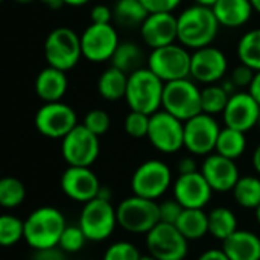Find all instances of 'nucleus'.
<instances>
[{
	"label": "nucleus",
	"mask_w": 260,
	"mask_h": 260,
	"mask_svg": "<svg viewBox=\"0 0 260 260\" xmlns=\"http://www.w3.org/2000/svg\"><path fill=\"white\" fill-rule=\"evenodd\" d=\"M177 18L178 43L193 50L212 46L221 27L213 9L197 3L186 8Z\"/></svg>",
	"instance_id": "1"
},
{
	"label": "nucleus",
	"mask_w": 260,
	"mask_h": 260,
	"mask_svg": "<svg viewBox=\"0 0 260 260\" xmlns=\"http://www.w3.org/2000/svg\"><path fill=\"white\" fill-rule=\"evenodd\" d=\"M67 222L61 210L44 206L35 209L24 221V241L34 250L58 247Z\"/></svg>",
	"instance_id": "2"
},
{
	"label": "nucleus",
	"mask_w": 260,
	"mask_h": 260,
	"mask_svg": "<svg viewBox=\"0 0 260 260\" xmlns=\"http://www.w3.org/2000/svg\"><path fill=\"white\" fill-rule=\"evenodd\" d=\"M165 84L148 67H142L128 76L125 101L133 111H140L152 116L161 110Z\"/></svg>",
	"instance_id": "3"
},
{
	"label": "nucleus",
	"mask_w": 260,
	"mask_h": 260,
	"mask_svg": "<svg viewBox=\"0 0 260 260\" xmlns=\"http://www.w3.org/2000/svg\"><path fill=\"white\" fill-rule=\"evenodd\" d=\"M44 58L47 66L62 72L72 70L82 58L81 35L66 26L53 29L44 40Z\"/></svg>",
	"instance_id": "4"
},
{
	"label": "nucleus",
	"mask_w": 260,
	"mask_h": 260,
	"mask_svg": "<svg viewBox=\"0 0 260 260\" xmlns=\"http://www.w3.org/2000/svg\"><path fill=\"white\" fill-rule=\"evenodd\" d=\"M192 53L183 44H168L152 49L148 55V69L163 82L190 78Z\"/></svg>",
	"instance_id": "5"
},
{
	"label": "nucleus",
	"mask_w": 260,
	"mask_h": 260,
	"mask_svg": "<svg viewBox=\"0 0 260 260\" xmlns=\"http://www.w3.org/2000/svg\"><path fill=\"white\" fill-rule=\"evenodd\" d=\"M161 110L175 116L181 122H186L203 113L200 87L190 78L166 82Z\"/></svg>",
	"instance_id": "6"
},
{
	"label": "nucleus",
	"mask_w": 260,
	"mask_h": 260,
	"mask_svg": "<svg viewBox=\"0 0 260 260\" xmlns=\"http://www.w3.org/2000/svg\"><path fill=\"white\" fill-rule=\"evenodd\" d=\"M116 210L119 225L129 233L148 235L160 222L158 203L139 195L125 198Z\"/></svg>",
	"instance_id": "7"
},
{
	"label": "nucleus",
	"mask_w": 260,
	"mask_h": 260,
	"mask_svg": "<svg viewBox=\"0 0 260 260\" xmlns=\"http://www.w3.org/2000/svg\"><path fill=\"white\" fill-rule=\"evenodd\" d=\"M117 210L111 201L94 198L84 204L78 225L91 242H102L108 239L117 225Z\"/></svg>",
	"instance_id": "8"
},
{
	"label": "nucleus",
	"mask_w": 260,
	"mask_h": 260,
	"mask_svg": "<svg viewBox=\"0 0 260 260\" xmlns=\"http://www.w3.org/2000/svg\"><path fill=\"white\" fill-rule=\"evenodd\" d=\"M172 184V172L161 160L143 161L131 177V189L134 195L157 201Z\"/></svg>",
	"instance_id": "9"
},
{
	"label": "nucleus",
	"mask_w": 260,
	"mask_h": 260,
	"mask_svg": "<svg viewBox=\"0 0 260 260\" xmlns=\"http://www.w3.org/2000/svg\"><path fill=\"white\" fill-rule=\"evenodd\" d=\"M76 125V111L62 101L44 102L35 113V128L47 139L62 140Z\"/></svg>",
	"instance_id": "10"
},
{
	"label": "nucleus",
	"mask_w": 260,
	"mask_h": 260,
	"mask_svg": "<svg viewBox=\"0 0 260 260\" xmlns=\"http://www.w3.org/2000/svg\"><path fill=\"white\" fill-rule=\"evenodd\" d=\"M99 152V137L87 129L82 123L76 125L61 140V154L69 166L90 168L98 160Z\"/></svg>",
	"instance_id": "11"
},
{
	"label": "nucleus",
	"mask_w": 260,
	"mask_h": 260,
	"mask_svg": "<svg viewBox=\"0 0 260 260\" xmlns=\"http://www.w3.org/2000/svg\"><path fill=\"white\" fill-rule=\"evenodd\" d=\"M148 140L157 151L175 154L184 148V122L165 110H158L151 116Z\"/></svg>",
	"instance_id": "12"
},
{
	"label": "nucleus",
	"mask_w": 260,
	"mask_h": 260,
	"mask_svg": "<svg viewBox=\"0 0 260 260\" xmlns=\"http://www.w3.org/2000/svg\"><path fill=\"white\" fill-rule=\"evenodd\" d=\"M145 242L148 253L158 260H184L189 251V241L174 224L158 222Z\"/></svg>",
	"instance_id": "13"
},
{
	"label": "nucleus",
	"mask_w": 260,
	"mask_h": 260,
	"mask_svg": "<svg viewBox=\"0 0 260 260\" xmlns=\"http://www.w3.org/2000/svg\"><path fill=\"white\" fill-rule=\"evenodd\" d=\"M219 133L215 116L200 113L184 122V148L193 155H210L216 148Z\"/></svg>",
	"instance_id": "14"
},
{
	"label": "nucleus",
	"mask_w": 260,
	"mask_h": 260,
	"mask_svg": "<svg viewBox=\"0 0 260 260\" xmlns=\"http://www.w3.org/2000/svg\"><path fill=\"white\" fill-rule=\"evenodd\" d=\"M119 44H120L119 34L111 23L108 24L91 23L81 34L82 56L90 62L111 61Z\"/></svg>",
	"instance_id": "15"
},
{
	"label": "nucleus",
	"mask_w": 260,
	"mask_h": 260,
	"mask_svg": "<svg viewBox=\"0 0 260 260\" xmlns=\"http://www.w3.org/2000/svg\"><path fill=\"white\" fill-rule=\"evenodd\" d=\"M227 70H229V61L221 49L215 46H207L193 50L192 64H190V78L195 82H201L206 85L218 84L225 76Z\"/></svg>",
	"instance_id": "16"
},
{
	"label": "nucleus",
	"mask_w": 260,
	"mask_h": 260,
	"mask_svg": "<svg viewBox=\"0 0 260 260\" xmlns=\"http://www.w3.org/2000/svg\"><path fill=\"white\" fill-rule=\"evenodd\" d=\"M59 184L67 198L82 204L98 198L102 186L98 175L84 166H69L62 172Z\"/></svg>",
	"instance_id": "17"
},
{
	"label": "nucleus",
	"mask_w": 260,
	"mask_h": 260,
	"mask_svg": "<svg viewBox=\"0 0 260 260\" xmlns=\"http://www.w3.org/2000/svg\"><path fill=\"white\" fill-rule=\"evenodd\" d=\"M260 104L250 91H236L230 96L229 104L222 113L225 126L247 133L259 125Z\"/></svg>",
	"instance_id": "18"
},
{
	"label": "nucleus",
	"mask_w": 260,
	"mask_h": 260,
	"mask_svg": "<svg viewBox=\"0 0 260 260\" xmlns=\"http://www.w3.org/2000/svg\"><path fill=\"white\" fill-rule=\"evenodd\" d=\"M143 43L152 50L178 41V18L172 12H151L140 26Z\"/></svg>",
	"instance_id": "19"
},
{
	"label": "nucleus",
	"mask_w": 260,
	"mask_h": 260,
	"mask_svg": "<svg viewBox=\"0 0 260 260\" xmlns=\"http://www.w3.org/2000/svg\"><path fill=\"white\" fill-rule=\"evenodd\" d=\"M174 198L184 209H204L213 193V189L201 174V171L178 175L174 181Z\"/></svg>",
	"instance_id": "20"
},
{
	"label": "nucleus",
	"mask_w": 260,
	"mask_h": 260,
	"mask_svg": "<svg viewBox=\"0 0 260 260\" xmlns=\"http://www.w3.org/2000/svg\"><path fill=\"white\" fill-rule=\"evenodd\" d=\"M201 174L213 189V192H232L241 178L235 160L227 158L218 152L206 155L201 165Z\"/></svg>",
	"instance_id": "21"
},
{
	"label": "nucleus",
	"mask_w": 260,
	"mask_h": 260,
	"mask_svg": "<svg viewBox=\"0 0 260 260\" xmlns=\"http://www.w3.org/2000/svg\"><path fill=\"white\" fill-rule=\"evenodd\" d=\"M69 87L66 72L47 66L35 78V93L43 102H58L64 98Z\"/></svg>",
	"instance_id": "22"
},
{
	"label": "nucleus",
	"mask_w": 260,
	"mask_h": 260,
	"mask_svg": "<svg viewBox=\"0 0 260 260\" xmlns=\"http://www.w3.org/2000/svg\"><path fill=\"white\" fill-rule=\"evenodd\" d=\"M222 251L230 260H260V238L248 230H238L222 242Z\"/></svg>",
	"instance_id": "23"
},
{
	"label": "nucleus",
	"mask_w": 260,
	"mask_h": 260,
	"mask_svg": "<svg viewBox=\"0 0 260 260\" xmlns=\"http://www.w3.org/2000/svg\"><path fill=\"white\" fill-rule=\"evenodd\" d=\"M222 27H242L247 24L254 12L250 0H218L212 8Z\"/></svg>",
	"instance_id": "24"
},
{
	"label": "nucleus",
	"mask_w": 260,
	"mask_h": 260,
	"mask_svg": "<svg viewBox=\"0 0 260 260\" xmlns=\"http://www.w3.org/2000/svg\"><path fill=\"white\" fill-rule=\"evenodd\" d=\"M128 73L120 69L110 66L105 69L98 79V91L99 94L110 102H116L125 99L126 87H128Z\"/></svg>",
	"instance_id": "25"
},
{
	"label": "nucleus",
	"mask_w": 260,
	"mask_h": 260,
	"mask_svg": "<svg viewBox=\"0 0 260 260\" xmlns=\"http://www.w3.org/2000/svg\"><path fill=\"white\" fill-rule=\"evenodd\" d=\"M148 15L142 0H117L113 6V21L125 29H140Z\"/></svg>",
	"instance_id": "26"
},
{
	"label": "nucleus",
	"mask_w": 260,
	"mask_h": 260,
	"mask_svg": "<svg viewBox=\"0 0 260 260\" xmlns=\"http://www.w3.org/2000/svg\"><path fill=\"white\" fill-rule=\"evenodd\" d=\"M175 227L187 241L203 239L209 233V215L204 209H184Z\"/></svg>",
	"instance_id": "27"
},
{
	"label": "nucleus",
	"mask_w": 260,
	"mask_h": 260,
	"mask_svg": "<svg viewBox=\"0 0 260 260\" xmlns=\"http://www.w3.org/2000/svg\"><path fill=\"white\" fill-rule=\"evenodd\" d=\"M209 235L224 242L235 232H238V219L227 207H216L209 213Z\"/></svg>",
	"instance_id": "28"
},
{
	"label": "nucleus",
	"mask_w": 260,
	"mask_h": 260,
	"mask_svg": "<svg viewBox=\"0 0 260 260\" xmlns=\"http://www.w3.org/2000/svg\"><path fill=\"white\" fill-rule=\"evenodd\" d=\"M245 149H247L245 133L235 129V128H229V126L221 128L215 152H218L227 158L236 160L245 152Z\"/></svg>",
	"instance_id": "29"
},
{
	"label": "nucleus",
	"mask_w": 260,
	"mask_h": 260,
	"mask_svg": "<svg viewBox=\"0 0 260 260\" xmlns=\"http://www.w3.org/2000/svg\"><path fill=\"white\" fill-rule=\"evenodd\" d=\"M142 61H143L142 47L133 41H122L117 46V49L111 58V66H114L129 75V73L142 69L140 67Z\"/></svg>",
	"instance_id": "30"
},
{
	"label": "nucleus",
	"mask_w": 260,
	"mask_h": 260,
	"mask_svg": "<svg viewBox=\"0 0 260 260\" xmlns=\"http://www.w3.org/2000/svg\"><path fill=\"white\" fill-rule=\"evenodd\" d=\"M235 201L250 210H256L260 206V178L254 175H244L238 180L232 190Z\"/></svg>",
	"instance_id": "31"
},
{
	"label": "nucleus",
	"mask_w": 260,
	"mask_h": 260,
	"mask_svg": "<svg viewBox=\"0 0 260 260\" xmlns=\"http://www.w3.org/2000/svg\"><path fill=\"white\" fill-rule=\"evenodd\" d=\"M238 58L242 64L260 70V27L251 29L242 35L238 43Z\"/></svg>",
	"instance_id": "32"
},
{
	"label": "nucleus",
	"mask_w": 260,
	"mask_h": 260,
	"mask_svg": "<svg viewBox=\"0 0 260 260\" xmlns=\"http://www.w3.org/2000/svg\"><path fill=\"white\" fill-rule=\"evenodd\" d=\"M230 94L225 91V88L221 84H210L206 85L201 90V108L203 113H207L210 116L222 114L227 104H229Z\"/></svg>",
	"instance_id": "33"
},
{
	"label": "nucleus",
	"mask_w": 260,
	"mask_h": 260,
	"mask_svg": "<svg viewBox=\"0 0 260 260\" xmlns=\"http://www.w3.org/2000/svg\"><path fill=\"white\" fill-rule=\"evenodd\" d=\"M26 198V186L15 177H5L0 181V206L5 209H15L23 204Z\"/></svg>",
	"instance_id": "34"
},
{
	"label": "nucleus",
	"mask_w": 260,
	"mask_h": 260,
	"mask_svg": "<svg viewBox=\"0 0 260 260\" xmlns=\"http://www.w3.org/2000/svg\"><path fill=\"white\" fill-rule=\"evenodd\" d=\"M24 239V222L12 215H2L0 218V244L2 247H12Z\"/></svg>",
	"instance_id": "35"
},
{
	"label": "nucleus",
	"mask_w": 260,
	"mask_h": 260,
	"mask_svg": "<svg viewBox=\"0 0 260 260\" xmlns=\"http://www.w3.org/2000/svg\"><path fill=\"white\" fill-rule=\"evenodd\" d=\"M87 236L82 232V229L79 225H67L66 230L61 235L59 244L58 247L67 254V253H79L85 242H87Z\"/></svg>",
	"instance_id": "36"
},
{
	"label": "nucleus",
	"mask_w": 260,
	"mask_h": 260,
	"mask_svg": "<svg viewBox=\"0 0 260 260\" xmlns=\"http://www.w3.org/2000/svg\"><path fill=\"white\" fill-rule=\"evenodd\" d=\"M151 116L140 111H129L125 117V131L133 139H145L149 133Z\"/></svg>",
	"instance_id": "37"
},
{
	"label": "nucleus",
	"mask_w": 260,
	"mask_h": 260,
	"mask_svg": "<svg viewBox=\"0 0 260 260\" xmlns=\"http://www.w3.org/2000/svg\"><path fill=\"white\" fill-rule=\"evenodd\" d=\"M82 125L87 129H90L93 134H96L98 137H101V136L107 134V131L110 129V126H111V117H110V114L105 110L94 108V110H90L85 114Z\"/></svg>",
	"instance_id": "38"
},
{
	"label": "nucleus",
	"mask_w": 260,
	"mask_h": 260,
	"mask_svg": "<svg viewBox=\"0 0 260 260\" xmlns=\"http://www.w3.org/2000/svg\"><path fill=\"white\" fill-rule=\"evenodd\" d=\"M142 254L139 253L137 247L133 245L131 242H114L111 244L102 260H140Z\"/></svg>",
	"instance_id": "39"
},
{
	"label": "nucleus",
	"mask_w": 260,
	"mask_h": 260,
	"mask_svg": "<svg viewBox=\"0 0 260 260\" xmlns=\"http://www.w3.org/2000/svg\"><path fill=\"white\" fill-rule=\"evenodd\" d=\"M158 209H160V222H166V224H177V221L180 219L184 207L175 200H166L163 203L158 204Z\"/></svg>",
	"instance_id": "40"
},
{
	"label": "nucleus",
	"mask_w": 260,
	"mask_h": 260,
	"mask_svg": "<svg viewBox=\"0 0 260 260\" xmlns=\"http://www.w3.org/2000/svg\"><path fill=\"white\" fill-rule=\"evenodd\" d=\"M254 75H256V70H253L251 67L241 62L238 67L233 69L230 81L235 84L236 88H245V87L250 88V85L254 79Z\"/></svg>",
	"instance_id": "41"
},
{
	"label": "nucleus",
	"mask_w": 260,
	"mask_h": 260,
	"mask_svg": "<svg viewBox=\"0 0 260 260\" xmlns=\"http://www.w3.org/2000/svg\"><path fill=\"white\" fill-rule=\"evenodd\" d=\"M183 0H142L148 12H174Z\"/></svg>",
	"instance_id": "42"
},
{
	"label": "nucleus",
	"mask_w": 260,
	"mask_h": 260,
	"mask_svg": "<svg viewBox=\"0 0 260 260\" xmlns=\"http://www.w3.org/2000/svg\"><path fill=\"white\" fill-rule=\"evenodd\" d=\"M90 20L91 23L98 24H108L113 21V8L107 5H94L90 11Z\"/></svg>",
	"instance_id": "43"
},
{
	"label": "nucleus",
	"mask_w": 260,
	"mask_h": 260,
	"mask_svg": "<svg viewBox=\"0 0 260 260\" xmlns=\"http://www.w3.org/2000/svg\"><path fill=\"white\" fill-rule=\"evenodd\" d=\"M32 260H67L66 253L59 247H52L46 250H35Z\"/></svg>",
	"instance_id": "44"
},
{
	"label": "nucleus",
	"mask_w": 260,
	"mask_h": 260,
	"mask_svg": "<svg viewBox=\"0 0 260 260\" xmlns=\"http://www.w3.org/2000/svg\"><path fill=\"white\" fill-rule=\"evenodd\" d=\"M178 174L180 175H184V174H192V172H197V161L193 157H183L180 161H178Z\"/></svg>",
	"instance_id": "45"
},
{
	"label": "nucleus",
	"mask_w": 260,
	"mask_h": 260,
	"mask_svg": "<svg viewBox=\"0 0 260 260\" xmlns=\"http://www.w3.org/2000/svg\"><path fill=\"white\" fill-rule=\"evenodd\" d=\"M198 260H230L227 256H225V253L222 251V250H207V251H204Z\"/></svg>",
	"instance_id": "46"
},
{
	"label": "nucleus",
	"mask_w": 260,
	"mask_h": 260,
	"mask_svg": "<svg viewBox=\"0 0 260 260\" xmlns=\"http://www.w3.org/2000/svg\"><path fill=\"white\" fill-rule=\"evenodd\" d=\"M248 91H250V94H251V96L260 104V70L259 72H256L254 79H253V82H251Z\"/></svg>",
	"instance_id": "47"
},
{
	"label": "nucleus",
	"mask_w": 260,
	"mask_h": 260,
	"mask_svg": "<svg viewBox=\"0 0 260 260\" xmlns=\"http://www.w3.org/2000/svg\"><path fill=\"white\" fill-rule=\"evenodd\" d=\"M41 5L47 6L49 9H59L64 6V2L62 0H38Z\"/></svg>",
	"instance_id": "48"
},
{
	"label": "nucleus",
	"mask_w": 260,
	"mask_h": 260,
	"mask_svg": "<svg viewBox=\"0 0 260 260\" xmlns=\"http://www.w3.org/2000/svg\"><path fill=\"white\" fill-rule=\"evenodd\" d=\"M98 198L105 200V201H111V198H113L111 189H110L108 186H101V190H99V193H98Z\"/></svg>",
	"instance_id": "49"
},
{
	"label": "nucleus",
	"mask_w": 260,
	"mask_h": 260,
	"mask_svg": "<svg viewBox=\"0 0 260 260\" xmlns=\"http://www.w3.org/2000/svg\"><path fill=\"white\" fill-rule=\"evenodd\" d=\"M253 166H254L256 172L260 175V143L259 146L256 148L254 154H253Z\"/></svg>",
	"instance_id": "50"
},
{
	"label": "nucleus",
	"mask_w": 260,
	"mask_h": 260,
	"mask_svg": "<svg viewBox=\"0 0 260 260\" xmlns=\"http://www.w3.org/2000/svg\"><path fill=\"white\" fill-rule=\"evenodd\" d=\"M62 2H64V5H67V6H72V8H81V6L87 5L90 0H62Z\"/></svg>",
	"instance_id": "51"
},
{
	"label": "nucleus",
	"mask_w": 260,
	"mask_h": 260,
	"mask_svg": "<svg viewBox=\"0 0 260 260\" xmlns=\"http://www.w3.org/2000/svg\"><path fill=\"white\" fill-rule=\"evenodd\" d=\"M197 5H201V6H207V8H213L216 5L218 0H193Z\"/></svg>",
	"instance_id": "52"
},
{
	"label": "nucleus",
	"mask_w": 260,
	"mask_h": 260,
	"mask_svg": "<svg viewBox=\"0 0 260 260\" xmlns=\"http://www.w3.org/2000/svg\"><path fill=\"white\" fill-rule=\"evenodd\" d=\"M250 2H251V5H253L254 11L260 14V0H250Z\"/></svg>",
	"instance_id": "53"
},
{
	"label": "nucleus",
	"mask_w": 260,
	"mask_h": 260,
	"mask_svg": "<svg viewBox=\"0 0 260 260\" xmlns=\"http://www.w3.org/2000/svg\"><path fill=\"white\" fill-rule=\"evenodd\" d=\"M140 260H158V259H155L154 256H151V254L148 253L146 256H142V257H140Z\"/></svg>",
	"instance_id": "54"
},
{
	"label": "nucleus",
	"mask_w": 260,
	"mask_h": 260,
	"mask_svg": "<svg viewBox=\"0 0 260 260\" xmlns=\"http://www.w3.org/2000/svg\"><path fill=\"white\" fill-rule=\"evenodd\" d=\"M15 3H21V5H26V3H30V2H34V0H14Z\"/></svg>",
	"instance_id": "55"
},
{
	"label": "nucleus",
	"mask_w": 260,
	"mask_h": 260,
	"mask_svg": "<svg viewBox=\"0 0 260 260\" xmlns=\"http://www.w3.org/2000/svg\"><path fill=\"white\" fill-rule=\"evenodd\" d=\"M256 218H257V222H259L260 225V206L256 209Z\"/></svg>",
	"instance_id": "56"
},
{
	"label": "nucleus",
	"mask_w": 260,
	"mask_h": 260,
	"mask_svg": "<svg viewBox=\"0 0 260 260\" xmlns=\"http://www.w3.org/2000/svg\"><path fill=\"white\" fill-rule=\"evenodd\" d=\"M259 126H260V117H259Z\"/></svg>",
	"instance_id": "57"
}]
</instances>
